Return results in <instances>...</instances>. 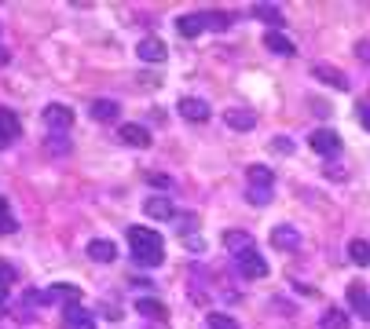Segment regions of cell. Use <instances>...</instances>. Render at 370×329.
<instances>
[{"instance_id": "6da1fadb", "label": "cell", "mask_w": 370, "mask_h": 329, "mask_svg": "<svg viewBox=\"0 0 370 329\" xmlns=\"http://www.w3.org/2000/svg\"><path fill=\"white\" fill-rule=\"evenodd\" d=\"M129 249L140 267H158L165 260V241L151 227H129Z\"/></svg>"}, {"instance_id": "7a4b0ae2", "label": "cell", "mask_w": 370, "mask_h": 329, "mask_svg": "<svg viewBox=\"0 0 370 329\" xmlns=\"http://www.w3.org/2000/svg\"><path fill=\"white\" fill-rule=\"evenodd\" d=\"M308 146L315 154H323V157H334V154H341V135H337L334 129H315L308 135Z\"/></svg>"}, {"instance_id": "3957f363", "label": "cell", "mask_w": 370, "mask_h": 329, "mask_svg": "<svg viewBox=\"0 0 370 329\" xmlns=\"http://www.w3.org/2000/svg\"><path fill=\"white\" fill-rule=\"evenodd\" d=\"M45 124L56 135L70 132L73 129V110H70V106H62V103H51V106H45Z\"/></svg>"}, {"instance_id": "277c9868", "label": "cell", "mask_w": 370, "mask_h": 329, "mask_svg": "<svg viewBox=\"0 0 370 329\" xmlns=\"http://www.w3.org/2000/svg\"><path fill=\"white\" fill-rule=\"evenodd\" d=\"M301 231L293 227V224H279V227H271V246L279 249V252H297L301 249Z\"/></svg>"}, {"instance_id": "5b68a950", "label": "cell", "mask_w": 370, "mask_h": 329, "mask_svg": "<svg viewBox=\"0 0 370 329\" xmlns=\"http://www.w3.org/2000/svg\"><path fill=\"white\" fill-rule=\"evenodd\" d=\"M235 267H238V274H246V278H264V274H268V263H264V256H260L257 249L238 252V256H235Z\"/></svg>"}, {"instance_id": "8992f818", "label": "cell", "mask_w": 370, "mask_h": 329, "mask_svg": "<svg viewBox=\"0 0 370 329\" xmlns=\"http://www.w3.org/2000/svg\"><path fill=\"white\" fill-rule=\"evenodd\" d=\"M180 114H184V121H195V124H206L209 118H213V110H209L206 99H180Z\"/></svg>"}, {"instance_id": "52a82bcc", "label": "cell", "mask_w": 370, "mask_h": 329, "mask_svg": "<svg viewBox=\"0 0 370 329\" xmlns=\"http://www.w3.org/2000/svg\"><path fill=\"white\" fill-rule=\"evenodd\" d=\"M224 121H227V129H235V132L257 129V114H253V110H242V106H231V110H224Z\"/></svg>"}, {"instance_id": "ba28073f", "label": "cell", "mask_w": 370, "mask_h": 329, "mask_svg": "<svg viewBox=\"0 0 370 329\" xmlns=\"http://www.w3.org/2000/svg\"><path fill=\"white\" fill-rule=\"evenodd\" d=\"M136 55H140L143 62H165L169 59V48L158 37H143L140 44H136Z\"/></svg>"}, {"instance_id": "9c48e42d", "label": "cell", "mask_w": 370, "mask_h": 329, "mask_svg": "<svg viewBox=\"0 0 370 329\" xmlns=\"http://www.w3.org/2000/svg\"><path fill=\"white\" fill-rule=\"evenodd\" d=\"M348 307H352V311L359 315V318H367V322H370V293L363 289V285H359V282H352V285H348Z\"/></svg>"}, {"instance_id": "30bf717a", "label": "cell", "mask_w": 370, "mask_h": 329, "mask_svg": "<svg viewBox=\"0 0 370 329\" xmlns=\"http://www.w3.org/2000/svg\"><path fill=\"white\" fill-rule=\"evenodd\" d=\"M118 135H121V143L136 146V150H147V146H151V132H147L143 124H121Z\"/></svg>"}, {"instance_id": "8fae6325", "label": "cell", "mask_w": 370, "mask_h": 329, "mask_svg": "<svg viewBox=\"0 0 370 329\" xmlns=\"http://www.w3.org/2000/svg\"><path fill=\"white\" fill-rule=\"evenodd\" d=\"M62 326H66V329H96V315L73 304V307H66V318H62Z\"/></svg>"}, {"instance_id": "7c38bea8", "label": "cell", "mask_w": 370, "mask_h": 329, "mask_svg": "<svg viewBox=\"0 0 370 329\" xmlns=\"http://www.w3.org/2000/svg\"><path fill=\"white\" fill-rule=\"evenodd\" d=\"M88 256L96 263H114L118 260V246L107 241V238H96V241H88Z\"/></svg>"}, {"instance_id": "4fadbf2b", "label": "cell", "mask_w": 370, "mask_h": 329, "mask_svg": "<svg viewBox=\"0 0 370 329\" xmlns=\"http://www.w3.org/2000/svg\"><path fill=\"white\" fill-rule=\"evenodd\" d=\"M312 77H319L323 84H334V88H348V77H345V73L341 70H334V66H326V62H315V66H312Z\"/></svg>"}, {"instance_id": "5bb4252c", "label": "cell", "mask_w": 370, "mask_h": 329, "mask_svg": "<svg viewBox=\"0 0 370 329\" xmlns=\"http://www.w3.org/2000/svg\"><path fill=\"white\" fill-rule=\"evenodd\" d=\"M118 118H121V106L114 103V99H96V103H92V121L110 124V121H118Z\"/></svg>"}, {"instance_id": "9a60e30c", "label": "cell", "mask_w": 370, "mask_h": 329, "mask_svg": "<svg viewBox=\"0 0 370 329\" xmlns=\"http://www.w3.org/2000/svg\"><path fill=\"white\" fill-rule=\"evenodd\" d=\"M264 48H268L271 55H293V51H297V48H293V40H286L279 29H268V34H264Z\"/></svg>"}, {"instance_id": "2e32d148", "label": "cell", "mask_w": 370, "mask_h": 329, "mask_svg": "<svg viewBox=\"0 0 370 329\" xmlns=\"http://www.w3.org/2000/svg\"><path fill=\"white\" fill-rule=\"evenodd\" d=\"M143 212H147L151 220H173V216H176V212H173V201H169V198H147V201H143Z\"/></svg>"}, {"instance_id": "e0dca14e", "label": "cell", "mask_w": 370, "mask_h": 329, "mask_svg": "<svg viewBox=\"0 0 370 329\" xmlns=\"http://www.w3.org/2000/svg\"><path fill=\"white\" fill-rule=\"evenodd\" d=\"M253 18H260V23H268V26H286V18H282V8H275V4H253Z\"/></svg>"}, {"instance_id": "ac0fdd59", "label": "cell", "mask_w": 370, "mask_h": 329, "mask_svg": "<svg viewBox=\"0 0 370 329\" xmlns=\"http://www.w3.org/2000/svg\"><path fill=\"white\" fill-rule=\"evenodd\" d=\"M224 249L238 256V252L253 249V235H249V231H227V235H224Z\"/></svg>"}, {"instance_id": "d6986e66", "label": "cell", "mask_w": 370, "mask_h": 329, "mask_svg": "<svg viewBox=\"0 0 370 329\" xmlns=\"http://www.w3.org/2000/svg\"><path fill=\"white\" fill-rule=\"evenodd\" d=\"M206 29V18L202 15H180L176 18V34L180 37H198Z\"/></svg>"}, {"instance_id": "ffe728a7", "label": "cell", "mask_w": 370, "mask_h": 329, "mask_svg": "<svg viewBox=\"0 0 370 329\" xmlns=\"http://www.w3.org/2000/svg\"><path fill=\"white\" fill-rule=\"evenodd\" d=\"M348 260H352L356 267H370V241H363V238L348 241Z\"/></svg>"}, {"instance_id": "44dd1931", "label": "cell", "mask_w": 370, "mask_h": 329, "mask_svg": "<svg viewBox=\"0 0 370 329\" xmlns=\"http://www.w3.org/2000/svg\"><path fill=\"white\" fill-rule=\"evenodd\" d=\"M246 179H249V187H271L275 183V172L268 165H249L246 168Z\"/></svg>"}, {"instance_id": "7402d4cb", "label": "cell", "mask_w": 370, "mask_h": 329, "mask_svg": "<svg viewBox=\"0 0 370 329\" xmlns=\"http://www.w3.org/2000/svg\"><path fill=\"white\" fill-rule=\"evenodd\" d=\"M0 135H8V140H18L23 135V124L12 110H0Z\"/></svg>"}, {"instance_id": "603a6c76", "label": "cell", "mask_w": 370, "mask_h": 329, "mask_svg": "<svg viewBox=\"0 0 370 329\" xmlns=\"http://www.w3.org/2000/svg\"><path fill=\"white\" fill-rule=\"evenodd\" d=\"M136 311H140V315H147V318H158V322H162V318L169 315V311H165V304H162V300H151V296L136 300Z\"/></svg>"}, {"instance_id": "cb8c5ba5", "label": "cell", "mask_w": 370, "mask_h": 329, "mask_svg": "<svg viewBox=\"0 0 370 329\" xmlns=\"http://www.w3.org/2000/svg\"><path fill=\"white\" fill-rule=\"evenodd\" d=\"M319 329H348V315H345V311H337V307H334V311H326V315H323Z\"/></svg>"}, {"instance_id": "d4e9b609", "label": "cell", "mask_w": 370, "mask_h": 329, "mask_svg": "<svg viewBox=\"0 0 370 329\" xmlns=\"http://www.w3.org/2000/svg\"><path fill=\"white\" fill-rule=\"evenodd\" d=\"M51 300H66V307H70V304L81 300V289L77 285H56V289H51Z\"/></svg>"}, {"instance_id": "484cf974", "label": "cell", "mask_w": 370, "mask_h": 329, "mask_svg": "<svg viewBox=\"0 0 370 329\" xmlns=\"http://www.w3.org/2000/svg\"><path fill=\"white\" fill-rule=\"evenodd\" d=\"M206 326H209V329H242V326L235 322V318L224 315V311H213V315L206 318Z\"/></svg>"}, {"instance_id": "4316f807", "label": "cell", "mask_w": 370, "mask_h": 329, "mask_svg": "<svg viewBox=\"0 0 370 329\" xmlns=\"http://www.w3.org/2000/svg\"><path fill=\"white\" fill-rule=\"evenodd\" d=\"M202 18H206V29H227L231 23H235L227 12H206Z\"/></svg>"}, {"instance_id": "83f0119b", "label": "cell", "mask_w": 370, "mask_h": 329, "mask_svg": "<svg viewBox=\"0 0 370 329\" xmlns=\"http://www.w3.org/2000/svg\"><path fill=\"white\" fill-rule=\"evenodd\" d=\"M246 198H249L257 209H264V205L271 201V187H249V190H246Z\"/></svg>"}, {"instance_id": "f1b7e54d", "label": "cell", "mask_w": 370, "mask_h": 329, "mask_svg": "<svg viewBox=\"0 0 370 329\" xmlns=\"http://www.w3.org/2000/svg\"><path fill=\"white\" fill-rule=\"evenodd\" d=\"M51 304V289H45V293H40V289H29L26 293V307H48Z\"/></svg>"}, {"instance_id": "f546056e", "label": "cell", "mask_w": 370, "mask_h": 329, "mask_svg": "<svg viewBox=\"0 0 370 329\" xmlns=\"http://www.w3.org/2000/svg\"><path fill=\"white\" fill-rule=\"evenodd\" d=\"M356 59L359 62H370V40H359V44H356Z\"/></svg>"}, {"instance_id": "4dcf8cb0", "label": "cell", "mask_w": 370, "mask_h": 329, "mask_svg": "<svg viewBox=\"0 0 370 329\" xmlns=\"http://www.w3.org/2000/svg\"><path fill=\"white\" fill-rule=\"evenodd\" d=\"M312 114L315 118H330V106H326L323 99H312Z\"/></svg>"}, {"instance_id": "1f68e13d", "label": "cell", "mask_w": 370, "mask_h": 329, "mask_svg": "<svg viewBox=\"0 0 370 329\" xmlns=\"http://www.w3.org/2000/svg\"><path fill=\"white\" fill-rule=\"evenodd\" d=\"M271 150H279V154H290V150H293V143H290V140H271Z\"/></svg>"}, {"instance_id": "d6a6232c", "label": "cell", "mask_w": 370, "mask_h": 329, "mask_svg": "<svg viewBox=\"0 0 370 329\" xmlns=\"http://www.w3.org/2000/svg\"><path fill=\"white\" fill-rule=\"evenodd\" d=\"M0 282H8V285H12V282H15V271H12V267H8V263H4V260H0Z\"/></svg>"}, {"instance_id": "836d02e7", "label": "cell", "mask_w": 370, "mask_h": 329, "mask_svg": "<svg viewBox=\"0 0 370 329\" xmlns=\"http://www.w3.org/2000/svg\"><path fill=\"white\" fill-rule=\"evenodd\" d=\"M48 146H51L56 154H66V150H70V143H66V140H48Z\"/></svg>"}, {"instance_id": "e575fe53", "label": "cell", "mask_w": 370, "mask_h": 329, "mask_svg": "<svg viewBox=\"0 0 370 329\" xmlns=\"http://www.w3.org/2000/svg\"><path fill=\"white\" fill-rule=\"evenodd\" d=\"M359 124L370 132V106H359Z\"/></svg>"}, {"instance_id": "d590c367", "label": "cell", "mask_w": 370, "mask_h": 329, "mask_svg": "<svg viewBox=\"0 0 370 329\" xmlns=\"http://www.w3.org/2000/svg\"><path fill=\"white\" fill-rule=\"evenodd\" d=\"M147 179H151L154 187H173V183H169V176H158V172H151V176H147Z\"/></svg>"}, {"instance_id": "8d00e7d4", "label": "cell", "mask_w": 370, "mask_h": 329, "mask_svg": "<svg viewBox=\"0 0 370 329\" xmlns=\"http://www.w3.org/2000/svg\"><path fill=\"white\" fill-rule=\"evenodd\" d=\"M12 62V48H0V66H8Z\"/></svg>"}, {"instance_id": "74e56055", "label": "cell", "mask_w": 370, "mask_h": 329, "mask_svg": "<svg viewBox=\"0 0 370 329\" xmlns=\"http://www.w3.org/2000/svg\"><path fill=\"white\" fill-rule=\"evenodd\" d=\"M4 300H8V282H0V311H4Z\"/></svg>"}, {"instance_id": "f35d334b", "label": "cell", "mask_w": 370, "mask_h": 329, "mask_svg": "<svg viewBox=\"0 0 370 329\" xmlns=\"http://www.w3.org/2000/svg\"><path fill=\"white\" fill-rule=\"evenodd\" d=\"M0 216H8V205H4V198H0Z\"/></svg>"}, {"instance_id": "ab89813d", "label": "cell", "mask_w": 370, "mask_h": 329, "mask_svg": "<svg viewBox=\"0 0 370 329\" xmlns=\"http://www.w3.org/2000/svg\"><path fill=\"white\" fill-rule=\"evenodd\" d=\"M8 143H12V140H8V135H0V150H4V146H8Z\"/></svg>"}]
</instances>
